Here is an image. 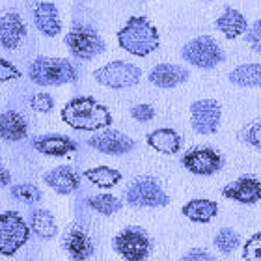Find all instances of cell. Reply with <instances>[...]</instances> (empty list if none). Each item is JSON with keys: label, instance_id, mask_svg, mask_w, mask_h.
I'll list each match as a JSON object with an SVG mask.
<instances>
[{"label": "cell", "instance_id": "1", "mask_svg": "<svg viewBox=\"0 0 261 261\" xmlns=\"http://www.w3.org/2000/svg\"><path fill=\"white\" fill-rule=\"evenodd\" d=\"M60 118L64 123L75 130H95L107 129L112 125V114L103 103H99L93 97H73L64 105L60 112Z\"/></svg>", "mask_w": 261, "mask_h": 261}, {"label": "cell", "instance_id": "2", "mask_svg": "<svg viewBox=\"0 0 261 261\" xmlns=\"http://www.w3.org/2000/svg\"><path fill=\"white\" fill-rule=\"evenodd\" d=\"M118 45L138 58H146L159 49L161 36L146 15H133L127 19L125 27L118 30Z\"/></svg>", "mask_w": 261, "mask_h": 261}, {"label": "cell", "instance_id": "3", "mask_svg": "<svg viewBox=\"0 0 261 261\" xmlns=\"http://www.w3.org/2000/svg\"><path fill=\"white\" fill-rule=\"evenodd\" d=\"M28 76L38 86H62L75 82L79 73L67 58L38 56L28 67Z\"/></svg>", "mask_w": 261, "mask_h": 261}, {"label": "cell", "instance_id": "4", "mask_svg": "<svg viewBox=\"0 0 261 261\" xmlns=\"http://www.w3.org/2000/svg\"><path fill=\"white\" fill-rule=\"evenodd\" d=\"M112 246L123 261H146L151 256L153 241L140 226H127L114 237Z\"/></svg>", "mask_w": 261, "mask_h": 261}, {"label": "cell", "instance_id": "5", "mask_svg": "<svg viewBox=\"0 0 261 261\" xmlns=\"http://www.w3.org/2000/svg\"><path fill=\"white\" fill-rule=\"evenodd\" d=\"M181 58L198 69H215L226 60V55L213 36H198L183 45Z\"/></svg>", "mask_w": 261, "mask_h": 261}, {"label": "cell", "instance_id": "6", "mask_svg": "<svg viewBox=\"0 0 261 261\" xmlns=\"http://www.w3.org/2000/svg\"><path fill=\"white\" fill-rule=\"evenodd\" d=\"M125 200L130 207H166L170 203V196L163 191L159 181L151 175H140L130 181L125 191Z\"/></svg>", "mask_w": 261, "mask_h": 261}, {"label": "cell", "instance_id": "7", "mask_svg": "<svg viewBox=\"0 0 261 261\" xmlns=\"http://www.w3.org/2000/svg\"><path fill=\"white\" fill-rule=\"evenodd\" d=\"M30 226L17 211L0 213V254L13 256L28 243Z\"/></svg>", "mask_w": 261, "mask_h": 261}, {"label": "cell", "instance_id": "8", "mask_svg": "<svg viewBox=\"0 0 261 261\" xmlns=\"http://www.w3.org/2000/svg\"><path fill=\"white\" fill-rule=\"evenodd\" d=\"M93 79L97 84L110 90H127L140 82L142 69L130 62L114 60L93 71Z\"/></svg>", "mask_w": 261, "mask_h": 261}, {"label": "cell", "instance_id": "9", "mask_svg": "<svg viewBox=\"0 0 261 261\" xmlns=\"http://www.w3.org/2000/svg\"><path fill=\"white\" fill-rule=\"evenodd\" d=\"M64 43L67 45L71 56H75L79 60H93L95 56L103 55L107 45L105 39L99 36L93 28L86 24H76L65 34Z\"/></svg>", "mask_w": 261, "mask_h": 261}, {"label": "cell", "instance_id": "10", "mask_svg": "<svg viewBox=\"0 0 261 261\" xmlns=\"http://www.w3.org/2000/svg\"><path fill=\"white\" fill-rule=\"evenodd\" d=\"M222 121V107L217 99H198L191 105V125L196 135H215Z\"/></svg>", "mask_w": 261, "mask_h": 261}, {"label": "cell", "instance_id": "11", "mask_svg": "<svg viewBox=\"0 0 261 261\" xmlns=\"http://www.w3.org/2000/svg\"><path fill=\"white\" fill-rule=\"evenodd\" d=\"M181 164H183V168H187V172L207 177V175H213L222 170L224 159L215 147L196 146L181 157Z\"/></svg>", "mask_w": 261, "mask_h": 261}, {"label": "cell", "instance_id": "12", "mask_svg": "<svg viewBox=\"0 0 261 261\" xmlns=\"http://www.w3.org/2000/svg\"><path fill=\"white\" fill-rule=\"evenodd\" d=\"M88 146L105 155H125L135 149L136 144L125 133L107 127L103 133H97L92 138H88Z\"/></svg>", "mask_w": 261, "mask_h": 261}, {"label": "cell", "instance_id": "13", "mask_svg": "<svg viewBox=\"0 0 261 261\" xmlns=\"http://www.w3.org/2000/svg\"><path fill=\"white\" fill-rule=\"evenodd\" d=\"M222 196L243 205H254L261 201V179L256 175H241L224 187Z\"/></svg>", "mask_w": 261, "mask_h": 261}, {"label": "cell", "instance_id": "14", "mask_svg": "<svg viewBox=\"0 0 261 261\" xmlns=\"http://www.w3.org/2000/svg\"><path fill=\"white\" fill-rule=\"evenodd\" d=\"M27 24L17 11H6L0 15V47L2 49H19L27 38Z\"/></svg>", "mask_w": 261, "mask_h": 261}, {"label": "cell", "instance_id": "15", "mask_svg": "<svg viewBox=\"0 0 261 261\" xmlns=\"http://www.w3.org/2000/svg\"><path fill=\"white\" fill-rule=\"evenodd\" d=\"M62 246H64V250L69 254V257L73 261H86L95 252L93 239L82 226H71L64 233Z\"/></svg>", "mask_w": 261, "mask_h": 261}, {"label": "cell", "instance_id": "16", "mask_svg": "<svg viewBox=\"0 0 261 261\" xmlns=\"http://www.w3.org/2000/svg\"><path fill=\"white\" fill-rule=\"evenodd\" d=\"M147 79L153 86L163 88V90H172V88L185 84L191 79V71L177 64H157L147 73Z\"/></svg>", "mask_w": 261, "mask_h": 261}, {"label": "cell", "instance_id": "17", "mask_svg": "<svg viewBox=\"0 0 261 261\" xmlns=\"http://www.w3.org/2000/svg\"><path fill=\"white\" fill-rule=\"evenodd\" d=\"M32 147L47 157H65L75 153L79 144L65 135H41L32 140Z\"/></svg>", "mask_w": 261, "mask_h": 261}, {"label": "cell", "instance_id": "18", "mask_svg": "<svg viewBox=\"0 0 261 261\" xmlns=\"http://www.w3.org/2000/svg\"><path fill=\"white\" fill-rule=\"evenodd\" d=\"M34 24L45 38H56L62 32L60 13L53 2H38L34 6Z\"/></svg>", "mask_w": 261, "mask_h": 261}, {"label": "cell", "instance_id": "19", "mask_svg": "<svg viewBox=\"0 0 261 261\" xmlns=\"http://www.w3.org/2000/svg\"><path fill=\"white\" fill-rule=\"evenodd\" d=\"M45 185L50 187L56 194L67 196L81 187V175L76 174L71 166H56L43 175Z\"/></svg>", "mask_w": 261, "mask_h": 261}, {"label": "cell", "instance_id": "20", "mask_svg": "<svg viewBox=\"0 0 261 261\" xmlns=\"http://www.w3.org/2000/svg\"><path fill=\"white\" fill-rule=\"evenodd\" d=\"M248 27L250 24L246 21L245 13H241L239 10H235L231 6H226L222 15L217 17V21H215V28L218 32H222L226 39H237L239 36L246 34Z\"/></svg>", "mask_w": 261, "mask_h": 261}, {"label": "cell", "instance_id": "21", "mask_svg": "<svg viewBox=\"0 0 261 261\" xmlns=\"http://www.w3.org/2000/svg\"><path fill=\"white\" fill-rule=\"evenodd\" d=\"M146 142L147 146L153 147L155 151L163 153V155H175V153H179L181 146H183L181 135L170 127H161V129L147 133Z\"/></svg>", "mask_w": 261, "mask_h": 261}, {"label": "cell", "instance_id": "22", "mask_svg": "<svg viewBox=\"0 0 261 261\" xmlns=\"http://www.w3.org/2000/svg\"><path fill=\"white\" fill-rule=\"evenodd\" d=\"M28 136L27 118L17 110L0 112V138L8 142H21Z\"/></svg>", "mask_w": 261, "mask_h": 261}, {"label": "cell", "instance_id": "23", "mask_svg": "<svg viewBox=\"0 0 261 261\" xmlns=\"http://www.w3.org/2000/svg\"><path fill=\"white\" fill-rule=\"evenodd\" d=\"M181 213L191 222L207 224L218 215V203L215 200H209V198H194L181 207Z\"/></svg>", "mask_w": 261, "mask_h": 261}, {"label": "cell", "instance_id": "24", "mask_svg": "<svg viewBox=\"0 0 261 261\" xmlns=\"http://www.w3.org/2000/svg\"><path fill=\"white\" fill-rule=\"evenodd\" d=\"M30 229L41 239H53L58 235V224L55 215L47 209H34L30 213Z\"/></svg>", "mask_w": 261, "mask_h": 261}, {"label": "cell", "instance_id": "25", "mask_svg": "<svg viewBox=\"0 0 261 261\" xmlns=\"http://www.w3.org/2000/svg\"><path fill=\"white\" fill-rule=\"evenodd\" d=\"M229 82L239 88H261V64L237 65L228 75Z\"/></svg>", "mask_w": 261, "mask_h": 261}, {"label": "cell", "instance_id": "26", "mask_svg": "<svg viewBox=\"0 0 261 261\" xmlns=\"http://www.w3.org/2000/svg\"><path fill=\"white\" fill-rule=\"evenodd\" d=\"M82 175H84L92 185L99 187V189H112V187H116L121 181L120 170L110 168V166H95V168H88Z\"/></svg>", "mask_w": 261, "mask_h": 261}, {"label": "cell", "instance_id": "27", "mask_svg": "<svg viewBox=\"0 0 261 261\" xmlns=\"http://www.w3.org/2000/svg\"><path fill=\"white\" fill-rule=\"evenodd\" d=\"M86 203L92 207L93 211H97L103 217H112L116 213H120L123 209V201L114 194H95L90 196Z\"/></svg>", "mask_w": 261, "mask_h": 261}, {"label": "cell", "instance_id": "28", "mask_svg": "<svg viewBox=\"0 0 261 261\" xmlns=\"http://www.w3.org/2000/svg\"><path fill=\"white\" fill-rule=\"evenodd\" d=\"M213 245L217 246V250L222 252V254H231L241 246V235L233 228H222L217 231Z\"/></svg>", "mask_w": 261, "mask_h": 261}, {"label": "cell", "instance_id": "29", "mask_svg": "<svg viewBox=\"0 0 261 261\" xmlns=\"http://www.w3.org/2000/svg\"><path fill=\"white\" fill-rule=\"evenodd\" d=\"M11 196H13L15 200L22 201V203H28V205L39 203L41 198H43L41 191H39L36 185H32V183H19V185H13L11 187Z\"/></svg>", "mask_w": 261, "mask_h": 261}, {"label": "cell", "instance_id": "30", "mask_svg": "<svg viewBox=\"0 0 261 261\" xmlns=\"http://www.w3.org/2000/svg\"><path fill=\"white\" fill-rule=\"evenodd\" d=\"M243 259L245 261H261V231L248 237L243 245Z\"/></svg>", "mask_w": 261, "mask_h": 261}, {"label": "cell", "instance_id": "31", "mask_svg": "<svg viewBox=\"0 0 261 261\" xmlns=\"http://www.w3.org/2000/svg\"><path fill=\"white\" fill-rule=\"evenodd\" d=\"M30 109L39 112V114H49L50 110L55 109V97L45 92L34 93L30 97Z\"/></svg>", "mask_w": 261, "mask_h": 261}, {"label": "cell", "instance_id": "32", "mask_svg": "<svg viewBox=\"0 0 261 261\" xmlns=\"http://www.w3.org/2000/svg\"><path fill=\"white\" fill-rule=\"evenodd\" d=\"M241 138H243V142H246L248 146H252L254 149H259L261 151V120L252 121L250 125L241 133Z\"/></svg>", "mask_w": 261, "mask_h": 261}, {"label": "cell", "instance_id": "33", "mask_svg": "<svg viewBox=\"0 0 261 261\" xmlns=\"http://www.w3.org/2000/svg\"><path fill=\"white\" fill-rule=\"evenodd\" d=\"M246 38V43H248V47H250L254 53H257V55H261V17L257 19V21H254L248 27V30H246L245 34Z\"/></svg>", "mask_w": 261, "mask_h": 261}, {"label": "cell", "instance_id": "34", "mask_svg": "<svg viewBox=\"0 0 261 261\" xmlns=\"http://www.w3.org/2000/svg\"><path fill=\"white\" fill-rule=\"evenodd\" d=\"M130 116L140 123H147L155 118V109L149 103H138L130 109Z\"/></svg>", "mask_w": 261, "mask_h": 261}, {"label": "cell", "instance_id": "35", "mask_svg": "<svg viewBox=\"0 0 261 261\" xmlns=\"http://www.w3.org/2000/svg\"><path fill=\"white\" fill-rule=\"evenodd\" d=\"M21 71L17 65H13L11 62L0 58V82H10V81H17L21 79Z\"/></svg>", "mask_w": 261, "mask_h": 261}, {"label": "cell", "instance_id": "36", "mask_svg": "<svg viewBox=\"0 0 261 261\" xmlns=\"http://www.w3.org/2000/svg\"><path fill=\"white\" fill-rule=\"evenodd\" d=\"M177 261H217V257L213 256L211 252H207L205 248H192Z\"/></svg>", "mask_w": 261, "mask_h": 261}, {"label": "cell", "instance_id": "37", "mask_svg": "<svg viewBox=\"0 0 261 261\" xmlns=\"http://www.w3.org/2000/svg\"><path fill=\"white\" fill-rule=\"evenodd\" d=\"M11 183V174H10V170L6 168L4 163L0 161V189L2 187H8Z\"/></svg>", "mask_w": 261, "mask_h": 261}, {"label": "cell", "instance_id": "38", "mask_svg": "<svg viewBox=\"0 0 261 261\" xmlns=\"http://www.w3.org/2000/svg\"><path fill=\"white\" fill-rule=\"evenodd\" d=\"M200 2H211V0H200Z\"/></svg>", "mask_w": 261, "mask_h": 261}]
</instances>
